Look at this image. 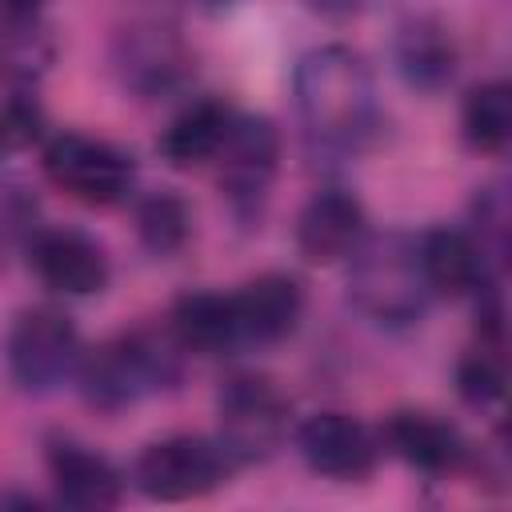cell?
I'll return each instance as SVG.
<instances>
[{
	"mask_svg": "<svg viewBox=\"0 0 512 512\" xmlns=\"http://www.w3.org/2000/svg\"><path fill=\"white\" fill-rule=\"evenodd\" d=\"M180 340L168 332L136 328L124 336H112L80 356V392L96 412H124L140 404L148 392L172 388L184 372L180 364Z\"/></svg>",
	"mask_w": 512,
	"mask_h": 512,
	"instance_id": "7a4b0ae2",
	"label": "cell"
},
{
	"mask_svg": "<svg viewBox=\"0 0 512 512\" xmlns=\"http://www.w3.org/2000/svg\"><path fill=\"white\" fill-rule=\"evenodd\" d=\"M280 160V132L268 116H236L220 148V188L236 216H260Z\"/></svg>",
	"mask_w": 512,
	"mask_h": 512,
	"instance_id": "ba28073f",
	"label": "cell"
},
{
	"mask_svg": "<svg viewBox=\"0 0 512 512\" xmlns=\"http://www.w3.org/2000/svg\"><path fill=\"white\" fill-rule=\"evenodd\" d=\"M296 108L312 144L356 152L376 132V88L360 52L324 44L296 64Z\"/></svg>",
	"mask_w": 512,
	"mask_h": 512,
	"instance_id": "6da1fadb",
	"label": "cell"
},
{
	"mask_svg": "<svg viewBox=\"0 0 512 512\" xmlns=\"http://www.w3.org/2000/svg\"><path fill=\"white\" fill-rule=\"evenodd\" d=\"M364 240V204L344 188L316 192L296 216V248L308 264H340Z\"/></svg>",
	"mask_w": 512,
	"mask_h": 512,
	"instance_id": "30bf717a",
	"label": "cell"
},
{
	"mask_svg": "<svg viewBox=\"0 0 512 512\" xmlns=\"http://www.w3.org/2000/svg\"><path fill=\"white\" fill-rule=\"evenodd\" d=\"M420 272L428 292L440 296H468L484 284V252L480 244L460 228H432L416 240Z\"/></svg>",
	"mask_w": 512,
	"mask_h": 512,
	"instance_id": "e0dca14e",
	"label": "cell"
},
{
	"mask_svg": "<svg viewBox=\"0 0 512 512\" xmlns=\"http://www.w3.org/2000/svg\"><path fill=\"white\" fill-rule=\"evenodd\" d=\"M220 452L228 464H252L280 448L288 432V400L264 376H236L224 384L220 400Z\"/></svg>",
	"mask_w": 512,
	"mask_h": 512,
	"instance_id": "5b68a950",
	"label": "cell"
},
{
	"mask_svg": "<svg viewBox=\"0 0 512 512\" xmlns=\"http://www.w3.org/2000/svg\"><path fill=\"white\" fill-rule=\"evenodd\" d=\"M0 132L8 144H28L40 132V108L32 100H8V108L0 112Z\"/></svg>",
	"mask_w": 512,
	"mask_h": 512,
	"instance_id": "603a6c76",
	"label": "cell"
},
{
	"mask_svg": "<svg viewBox=\"0 0 512 512\" xmlns=\"http://www.w3.org/2000/svg\"><path fill=\"white\" fill-rule=\"evenodd\" d=\"M232 108L224 100H200L192 108H184L168 128L164 136L156 140L160 156L172 164V168H196V164H208L220 156L224 140H228V128H232Z\"/></svg>",
	"mask_w": 512,
	"mask_h": 512,
	"instance_id": "d6986e66",
	"label": "cell"
},
{
	"mask_svg": "<svg viewBox=\"0 0 512 512\" xmlns=\"http://www.w3.org/2000/svg\"><path fill=\"white\" fill-rule=\"evenodd\" d=\"M4 148H8V140H4V132H0V152H4Z\"/></svg>",
	"mask_w": 512,
	"mask_h": 512,
	"instance_id": "484cf974",
	"label": "cell"
},
{
	"mask_svg": "<svg viewBox=\"0 0 512 512\" xmlns=\"http://www.w3.org/2000/svg\"><path fill=\"white\" fill-rule=\"evenodd\" d=\"M460 128H464V140L476 152H492V156L504 152L508 140H512V88L504 80L476 84L464 96Z\"/></svg>",
	"mask_w": 512,
	"mask_h": 512,
	"instance_id": "ffe728a7",
	"label": "cell"
},
{
	"mask_svg": "<svg viewBox=\"0 0 512 512\" xmlns=\"http://www.w3.org/2000/svg\"><path fill=\"white\" fill-rule=\"evenodd\" d=\"M392 56H396V72L404 76V84L416 92H428V96L444 92L456 76V64H460L452 28L428 12H412L396 28Z\"/></svg>",
	"mask_w": 512,
	"mask_h": 512,
	"instance_id": "7c38bea8",
	"label": "cell"
},
{
	"mask_svg": "<svg viewBox=\"0 0 512 512\" xmlns=\"http://www.w3.org/2000/svg\"><path fill=\"white\" fill-rule=\"evenodd\" d=\"M228 476V456L220 444L204 436H168L156 440L140 452L136 460V484L144 496L176 504V500H196L220 488Z\"/></svg>",
	"mask_w": 512,
	"mask_h": 512,
	"instance_id": "52a82bcc",
	"label": "cell"
},
{
	"mask_svg": "<svg viewBox=\"0 0 512 512\" xmlns=\"http://www.w3.org/2000/svg\"><path fill=\"white\" fill-rule=\"evenodd\" d=\"M364 4L368 0H304V8L324 16V20H352V16L364 12Z\"/></svg>",
	"mask_w": 512,
	"mask_h": 512,
	"instance_id": "cb8c5ba5",
	"label": "cell"
},
{
	"mask_svg": "<svg viewBox=\"0 0 512 512\" xmlns=\"http://www.w3.org/2000/svg\"><path fill=\"white\" fill-rule=\"evenodd\" d=\"M168 328L184 352H200V356H216L240 344L236 304L224 292H184L172 304Z\"/></svg>",
	"mask_w": 512,
	"mask_h": 512,
	"instance_id": "ac0fdd59",
	"label": "cell"
},
{
	"mask_svg": "<svg viewBox=\"0 0 512 512\" xmlns=\"http://www.w3.org/2000/svg\"><path fill=\"white\" fill-rule=\"evenodd\" d=\"M116 64H120L124 84L132 92L156 96V92H168L184 76L188 52H184V44H180V36L172 28H164V24H136V28L120 32Z\"/></svg>",
	"mask_w": 512,
	"mask_h": 512,
	"instance_id": "9a60e30c",
	"label": "cell"
},
{
	"mask_svg": "<svg viewBox=\"0 0 512 512\" xmlns=\"http://www.w3.org/2000/svg\"><path fill=\"white\" fill-rule=\"evenodd\" d=\"M348 260V296L368 320L384 328H408L424 316L432 292L420 272L416 240H408L404 232H384L360 240Z\"/></svg>",
	"mask_w": 512,
	"mask_h": 512,
	"instance_id": "3957f363",
	"label": "cell"
},
{
	"mask_svg": "<svg viewBox=\"0 0 512 512\" xmlns=\"http://www.w3.org/2000/svg\"><path fill=\"white\" fill-rule=\"evenodd\" d=\"M32 268L36 276L52 288V292H64V296H92V292H104L112 268H108V256L104 248L76 232V228H48L32 240Z\"/></svg>",
	"mask_w": 512,
	"mask_h": 512,
	"instance_id": "8fae6325",
	"label": "cell"
},
{
	"mask_svg": "<svg viewBox=\"0 0 512 512\" xmlns=\"http://www.w3.org/2000/svg\"><path fill=\"white\" fill-rule=\"evenodd\" d=\"M44 0H0V12L4 16H16V20H32L40 12Z\"/></svg>",
	"mask_w": 512,
	"mask_h": 512,
	"instance_id": "d4e9b609",
	"label": "cell"
},
{
	"mask_svg": "<svg viewBox=\"0 0 512 512\" xmlns=\"http://www.w3.org/2000/svg\"><path fill=\"white\" fill-rule=\"evenodd\" d=\"M296 448H300L304 464L316 476H328V480H360L380 460L376 436L368 432V424H360L348 412L308 416L296 432Z\"/></svg>",
	"mask_w": 512,
	"mask_h": 512,
	"instance_id": "9c48e42d",
	"label": "cell"
},
{
	"mask_svg": "<svg viewBox=\"0 0 512 512\" xmlns=\"http://www.w3.org/2000/svg\"><path fill=\"white\" fill-rule=\"evenodd\" d=\"M136 236L152 256H172L192 236V212L188 200L176 192H152L136 208Z\"/></svg>",
	"mask_w": 512,
	"mask_h": 512,
	"instance_id": "44dd1931",
	"label": "cell"
},
{
	"mask_svg": "<svg viewBox=\"0 0 512 512\" xmlns=\"http://www.w3.org/2000/svg\"><path fill=\"white\" fill-rule=\"evenodd\" d=\"M384 440L404 464H412L420 472H432V476L460 468L464 456H468L464 436L448 420H440L432 412H416V408L392 412L388 424H384Z\"/></svg>",
	"mask_w": 512,
	"mask_h": 512,
	"instance_id": "2e32d148",
	"label": "cell"
},
{
	"mask_svg": "<svg viewBox=\"0 0 512 512\" xmlns=\"http://www.w3.org/2000/svg\"><path fill=\"white\" fill-rule=\"evenodd\" d=\"M44 172L72 200L108 208L128 196L136 164L128 152H120L108 140H96L84 132H64L44 148Z\"/></svg>",
	"mask_w": 512,
	"mask_h": 512,
	"instance_id": "8992f818",
	"label": "cell"
},
{
	"mask_svg": "<svg viewBox=\"0 0 512 512\" xmlns=\"http://www.w3.org/2000/svg\"><path fill=\"white\" fill-rule=\"evenodd\" d=\"M456 392L472 408H492L504 396V372L488 352H472L456 364Z\"/></svg>",
	"mask_w": 512,
	"mask_h": 512,
	"instance_id": "7402d4cb",
	"label": "cell"
},
{
	"mask_svg": "<svg viewBox=\"0 0 512 512\" xmlns=\"http://www.w3.org/2000/svg\"><path fill=\"white\" fill-rule=\"evenodd\" d=\"M80 356L84 348H80L76 324L56 308H28L16 316L8 332V372L32 396H44L68 384L80 368Z\"/></svg>",
	"mask_w": 512,
	"mask_h": 512,
	"instance_id": "277c9868",
	"label": "cell"
},
{
	"mask_svg": "<svg viewBox=\"0 0 512 512\" xmlns=\"http://www.w3.org/2000/svg\"><path fill=\"white\" fill-rule=\"evenodd\" d=\"M48 472L56 484L60 504L80 508V512H104L124 500V480L120 472L92 448L76 440H56L48 444Z\"/></svg>",
	"mask_w": 512,
	"mask_h": 512,
	"instance_id": "5bb4252c",
	"label": "cell"
},
{
	"mask_svg": "<svg viewBox=\"0 0 512 512\" xmlns=\"http://www.w3.org/2000/svg\"><path fill=\"white\" fill-rule=\"evenodd\" d=\"M236 324H240V344H280L284 336L296 332L304 316V288L288 272H264L248 280L236 296Z\"/></svg>",
	"mask_w": 512,
	"mask_h": 512,
	"instance_id": "4fadbf2b",
	"label": "cell"
}]
</instances>
